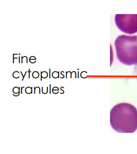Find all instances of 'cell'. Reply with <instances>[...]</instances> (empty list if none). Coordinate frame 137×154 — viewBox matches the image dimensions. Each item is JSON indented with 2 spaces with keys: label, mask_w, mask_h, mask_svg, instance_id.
<instances>
[{
  "label": "cell",
  "mask_w": 137,
  "mask_h": 154,
  "mask_svg": "<svg viewBox=\"0 0 137 154\" xmlns=\"http://www.w3.org/2000/svg\"><path fill=\"white\" fill-rule=\"evenodd\" d=\"M110 124L119 133H134L137 130V109L129 103H119L110 112Z\"/></svg>",
  "instance_id": "cell-1"
},
{
  "label": "cell",
  "mask_w": 137,
  "mask_h": 154,
  "mask_svg": "<svg viewBox=\"0 0 137 154\" xmlns=\"http://www.w3.org/2000/svg\"><path fill=\"white\" fill-rule=\"evenodd\" d=\"M133 73H134V75H135V77H136L137 80V65H136V66L134 67Z\"/></svg>",
  "instance_id": "cell-4"
},
{
  "label": "cell",
  "mask_w": 137,
  "mask_h": 154,
  "mask_svg": "<svg viewBox=\"0 0 137 154\" xmlns=\"http://www.w3.org/2000/svg\"><path fill=\"white\" fill-rule=\"evenodd\" d=\"M115 22L118 28L126 34L137 32V14H116Z\"/></svg>",
  "instance_id": "cell-3"
},
{
  "label": "cell",
  "mask_w": 137,
  "mask_h": 154,
  "mask_svg": "<svg viewBox=\"0 0 137 154\" xmlns=\"http://www.w3.org/2000/svg\"><path fill=\"white\" fill-rule=\"evenodd\" d=\"M114 45L117 57L121 63L128 66L137 65V35H119Z\"/></svg>",
  "instance_id": "cell-2"
}]
</instances>
